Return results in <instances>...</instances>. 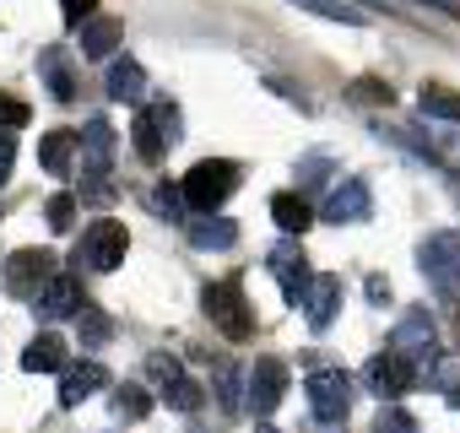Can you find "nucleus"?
Here are the masks:
<instances>
[{
	"instance_id": "nucleus-1",
	"label": "nucleus",
	"mask_w": 460,
	"mask_h": 433,
	"mask_svg": "<svg viewBox=\"0 0 460 433\" xmlns=\"http://www.w3.org/2000/svg\"><path fill=\"white\" fill-rule=\"evenodd\" d=\"M239 190V163L234 157H200L184 179H179V195H184V206H195V211H217L227 195Z\"/></svg>"
},
{
	"instance_id": "nucleus-2",
	"label": "nucleus",
	"mask_w": 460,
	"mask_h": 433,
	"mask_svg": "<svg viewBox=\"0 0 460 433\" xmlns=\"http://www.w3.org/2000/svg\"><path fill=\"white\" fill-rule=\"evenodd\" d=\"M200 304H206V320H211L227 341H250V331H255V309H250V298H244L239 282H211Z\"/></svg>"
},
{
	"instance_id": "nucleus-3",
	"label": "nucleus",
	"mask_w": 460,
	"mask_h": 433,
	"mask_svg": "<svg viewBox=\"0 0 460 433\" xmlns=\"http://www.w3.org/2000/svg\"><path fill=\"white\" fill-rule=\"evenodd\" d=\"M417 266H422V277H428L444 298H455V293H460V228L428 234V239L417 244Z\"/></svg>"
},
{
	"instance_id": "nucleus-4",
	"label": "nucleus",
	"mask_w": 460,
	"mask_h": 433,
	"mask_svg": "<svg viewBox=\"0 0 460 433\" xmlns=\"http://www.w3.org/2000/svg\"><path fill=\"white\" fill-rule=\"evenodd\" d=\"M304 395H309V411L325 422V428H341L347 411H352V379L341 368H314L304 379Z\"/></svg>"
},
{
	"instance_id": "nucleus-5",
	"label": "nucleus",
	"mask_w": 460,
	"mask_h": 433,
	"mask_svg": "<svg viewBox=\"0 0 460 433\" xmlns=\"http://www.w3.org/2000/svg\"><path fill=\"white\" fill-rule=\"evenodd\" d=\"M125 250H130L125 223L98 216V223L82 234V244H76V266H87V271H114V266H125Z\"/></svg>"
},
{
	"instance_id": "nucleus-6",
	"label": "nucleus",
	"mask_w": 460,
	"mask_h": 433,
	"mask_svg": "<svg viewBox=\"0 0 460 433\" xmlns=\"http://www.w3.org/2000/svg\"><path fill=\"white\" fill-rule=\"evenodd\" d=\"M266 266H271V277H277V287H282V298L298 309L304 304V293H309V255H304V244L298 239H282V244H271V255H266Z\"/></svg>"
},
{
	"instance_id": "nucleus-7",
	"label": "nucleus",
	"mask_w": 460,
	"mask_h": 433,
	"mask_svg": "<svg viewBox=\"0 0 460 433\" xmlns=\"http://www.w3.org/2000/svg\"><path fill=\"white\" fill-rule=\"evenodd\" d=\"M282 395H288V363L282 358H261L250 368V379H244V406L255 417H271L282 406Z\"/></svg>"
},
{
	"instance_id": "nucleus-8",
	"label": "nucleus",
	"mask_w": 460,
	"mask_h": 433,
	"mask_svg": "<svg viewBox=\"0 0 460 433\" xmlns=\"http://www.w3.org/2000/svg\"><path fill=\"white\" fill-rule=\"evenodd\" d=\"M433 341H438V331H433L428 309H411V314L395 325V336H390V352H395V358H406V363L422 374V363H433Z\"/></svg>"
},
{
	"instance_id": "nucleus-9",
	"label": "nucleus",
	"mask_w": 460,
	"mask_h": 433,
	"mask_svg": "<svg viewBox=\"0 0 460 433\" xmlns=\"http://www.w3.org/2000/svg\"><path fill=\"white\" fill-rule=\"evenodd\" d=\"M55 266H60V261H55L49 250H17V255H12V266H6V287H12L17 298H28V304H33V298H39V287L55 277Z\"/></svg>"
},
{
	"instance_id": "nucleus-10",
	"label": "nucleus",
	"mask_w": 460,
	"mask_h": 433,
	"mask_svg": "<svg viewBox=\"0 0 460 433\" xmlns=\"http://www.w3.org/2000/svg\"><path fill=\"white\" fill-rule=\"evenodd\" d=\"M368 211H374V200H368V184L363 179H336V190L325 195V206H320V216L325 223H368Z\"/></svg>"
},
{
	"instance_id": "nucleus-11",
	"label": "nucleus",
	"mask_w": 460,
	"mask_h": 433,
	"mask_svg": "<svg viewBox=\"0 0 460 433\" xmlns=\"http://www.w3.org/2000/svg\"><path fill=\"white\" fill-rule=\"evenodd\" d=\"M76 146H82V173L87 179H109V168H114V125L103 114L87 119V130L76 136Z\"/></svg>"
},
{
	"instance_id": "nucleus-12",
	"label": "nucleus",
	"mask_w": 460,
	"mask_h": 433,
	"mask_svg": "<svg viewBox=\"0 0 460 433\" xmlns=\"http://www.w3.org/2000/svg\"><path fill=\"white\" fill-rule=\"evenodd\" d=\"M363 384L385 401H395V395H406L411 384H417V368L406 363V358H395V352H379V358H368V368H363Z\"/></svg>"
},
{
	"instance_id": "nucleus-13",
	"label": "nucleus",
	"mask_w": 460,
	"mask_h": 433,
	"mask_svg": "<svg viewBox=\"0 0 460 433\" xmlns=\"http://www.w3.org/2000/svg\"><path fill=\"white\" fill-rule=\"evenodd\" d=\"M39 314L44 320H71V314H82V304H87V293H82V282L71 277V271H55L44 287H39Z\"/></svg>"
},
{
	"instance_id": "nucleus-14",
	"label": "nucleus",
	"mask_w": 460,
	"mask_h": 433,
	"mask_svg": "<svg viewBox=\"0 0 460 433\" xmlns=\"http://www.w3.org/2000/svg\"><path fill=\"white\" fill-rule=\"evenodd\" d=\"M304 314H309V325L314 331H325L336 314H341V277H309V293H304V304H298Z\"/></svg>"
},
{
	"instance_id": "nucleus-15",
	"label": "nucleus",
	"mask_w": 460,
	"mask_h": 433,
	"mask_svg": "<svg viewBox=\"0 0 460 433\" xmlns=\"http://www.w3.org/2000/svg\"><path fill=\"white\" fill-rule=\"evenodd\" d=\"M76 33H82V60H109L125 44V22L119 17H87Z\"/></svg>"
},
{
	"instance_id": "nucleus-16",
	"label": "nucleus",
	"mask_w": 460,
	"mask_h": 433,
	"mask_svg": "<svg viewBox=\"0 0 460 433\" xmlns=\"http://www.w3.org/2000/svg\"><path fill=\"white\" fill-rule=\"evenodd\" d=\"M109 384V368L98 363V358H87V363H76V368H66L60 374V406H82L93 390H103Z\"/></svg>"
},
{
	"instance_id": "nucleus-17",
	"label": "nucleus",
	"mask_w": 460,
	"mask_h": 433,
	"mask_svg": "<svg viewBox=\"0 0 460 433\" xmlns=\"http://www.w3.org/2000/svg\"><path fill=\"white\" fill-rule=\"evenodd\" d=\"M39 76L49 82V98L55 103H76V76H71L66 49H39Z\"/></svg>"
},
{
	"instance_id": "nucleus-18",
	"label": "nucleus",
	"mask_w": 460,
	"mask_h": 433,
	"mask_svg": "<svg viewBox=\"0 0 460 433\" xmlns=\"http://www.w3.org/2000/svg\"><path fill=\"white\" fill-rule=\"evenodd\" d=\"M141 93H146V71L125 55V60H114L109 66V98L114 103H141Z\"/></svg>"
},
{
	"instance_id": "nucleus-19",
	"label": "nucleus",
	"mask_w": 460,
	"mask_h": 433,
	"mask_svg": "<svg viewBox=\"0 0 460 433\" xmlns=\"http://www.w3.org/2000/svg\"><path fill=\"white\" fill-rule=\"evenodd\" d=\"M271 216H277V228H282L288 239H298V234L309 228V200L293 195V190H282V195H271Z\"/></svg>"
},
{
	"instance_id": "nucleus-20",
	"label": "nucleus",
	"mask_w": 460,
	"mask_h": 433,
	"mask_svg": "<svg viewBox=\"0 0 460 433\" xmlns=\"http://www.w3.org/2000/svg\"><path fill=\"white\" fill-rule=\"evenodd\" d=\"M71 152H76V130H49V136L39 141V163H44L55 179L71 173Z\"/></svg>"
},
{
	"instance_id": "nucleus-21",
	"label": "nucleus",
	"mask_w": 460,
	"mask_h": 433,
	"mask_svg": "<svg viewBox=\"0 0 460 433\" xmlns=\"http://www.w3.org/2000/svg\"><path fill=\"white\" fill-rule=\"evenodd\" d=\"M22 368H28V374H55V368H66V341H60V336H33L28 352H22Z\"/></svg>"
},
{
	"instance_id": "nucleus-22",
	"label": "nucleus",
	"mask_w": 460,
	"mask_h": 433,
	"mask_svg": "<svg viewBox=\"0 0 460 433\" xmlns=\"http://www.w3.org/2000/svg\"><path fill=\"white\" fill-rule=\"evenodd\" d=\"M417 109H422L428 119H460V93L444 87V82H422V87H417Z\"/></svg>"
},
{
	"instance_id": "nucleus-23",
	"label": "nucleus",
	"mask_w": 460,
	"mask_h": 433,
	"mask_svg": "<svg viewBox=\"0 0 460 433\" xmlns=\"http://www.w3.org/2000/svg\"><path fill=\"white\" fill-rule=\"evenodd\" d=\"M190 244L195 250H234L239 244V223H222V216H211V223H190Z\"/></svg>"
},
{
	"instance_id": "nucleus-24",
	"label": "nucleus",
	"mask_w": 460,
	"mask_h": 433,
	"mask_svg": "<svg viewBox=\"0 0 460 433\" xmlns=\"http://www.w3.org/2000/svg\"><path fill=\"white\" fill-rule=\"evenodd\" d=\"M217 401H222V411H227V417L244 411V379H239V368H234V363H217Z\"/></svg>"
},
{
	"instance_id": "nucleus-25",
	"label": "nucleus",
	"mask_w": 460,
	"mask_h": 433,
	"mask_svg": "<svg viewBox=\"0 0 460 433\" xmlns=\"http://www.w3.org/2000/svg\"><path fill=\"white\" fill-rule=\"evenodd\" d=\"M130 136H136V157H141V163H157V157H163V136H157V125H152V114H146V109L136 114Z\"/></svg>"
},
{
	"instance_id": "nucleus-26",
	"label": "nucleus",
	"mask_w": 460,
	"mask_h": 433,
	"mask_svg": "<svg viewBox=\"0 0 460 433\" xmlns=\"http://www.w3.org/2000/svg\"><path fill=\"white\" fill-rule=\"evenodd\" d=\"M114 411H119L125 422H141V417L152 411V395H146L141 384H119V390H114Z\"/></svg>"
},
{
	"instance_id": "nucleus-27",
	"label": "nucleus",
	"mask_w": 460,
	"mask_h": 433,
	"mask_svg": "<svg viewBox=\"0 0 460 433\" xmlns=\"http://www.w3.org/2000/svg\"><path fill=\"white\" fill-rule=\"evenodd\" d=\"M293 6H304V12H314V17H325V22H347V28L363 22V12H358V6H341V0H293Z\"/></svg>"
},
{
	"instance_id": "nucleus-28",
	"label": "nucleus",
	"mask_w": 460,
	"mask_h": 433,
	"mask_svg": "<svg viewBox=\"0 0 460 433\" xmlns=\"http://www.w3.org/2000/svg\"><path fill=\"white\" fill-rule=\"evenodd\" d=\"M44 223L55 228V234H71L76 228V195H49V206H44Z\"/></svg>"
},
{
	"instance_id": "nucleus-29",
	"label": "nucleus",
	"mask_w": 460,
	"mask_h": 433,
	"mask_svg": "<svg viewBox=\"0 0 460 433\" xmlns=\"http://www.w3.org/2000/svg\"><path fill=\"white\" fill-rule=\"evenodd\" d=\"M163 395H168V406H173V411H195V406H200V384H195L190 374L168 379V384H163Z\"/></svg>"
},
{
	"instance_id": "nucleus-30",
	"label": "nucleus",
	"mask_w": 460,
	"mask_h": 433,
	"mask_svg": "<svg viewBox=\"0 0 460 433\" xmlns=\"http://www.w3.org/2000/svg\"><path fill=\"white\" fill-rule=\"evenodd\" d=\"M374 433H417V417H411L406 406L385 401V406H379V417H374Z\"/></svg>"
},
{
	"instance_id": "nucleus-31",
	"label": "nucleus",
	"mask_w": 460,
	"mask_h": 433,
	"mask_svg": "<svg viewBox=\"0 0 460 433\" xmlns=\"http://www.w3.org/2000/svg\"><path fill=\"white\" fill-rule=\"evenodd\" d=\"M76 320H82V341H87V347H98V341H109V336H114L109 314H98L93 304H82V314H76Z\"/></svg>"
},
{
	"instance_id": "nucleus-32",
	"label": "nucleus",
	"mask_w": 460,
	"mask_h": 433,
	"mask_svg": "<svg viewBox=\"0 0 460 433\" xmlns=\"http://www.w3.org/2000/svg\"><path fill=\"white\" fill-rule=\"evenodd\" d=\"M152 211L168 216V223H179V216H184V195H179L173 184H157V190H152Z\"/></svg>"
},
{
	"instance_id": "nucleus-33",
	"label": "nucleus",
	"mask_w": 460,
	"mask_h": 433,
	"mask_svg": "<svg viewBox=\"0 0 460 433\" xmlns=\"http://www.w3.org/2000/svg\"><path fill=\"white\" fill-rule=\"evenodd\" d=\"M33 119V109L22 103V98H12V93H0V130H22Z\"/></svg>"
},
{
	"instance_id": "nucleus-34",
	"label": "nucleus",
	"mask_w": 460,
	"mask_h": 433,
	"mask_svg": "<svg viewBox=\"0 0 460 433\" xmlns=\"http://www.w3.org/2000/svg\"><path fill=\"white\" fill-rule=\"evenodd\" d=\"M146 114H152V125H157L163 146H173V141H179V109H173V103H152Z\"/></svg>"
},
{
	"instance_id": "nucleus-35",
	"label": "nucleus",
	"mask_w": 460,
	"mask_h": 433,
	"mask_svg": "<svg viewBox=\"0 0 460 433\" xmlns=\"http://www.w3.org/2000/svg\"><path fill=\"white\" fill-rule=\"evenodd\" d=\"M352 98H358V103H385V109H390V98H395V93H390V82L363 76V82H352Z\"/></svg>"
},
{
	"instance_id": "nucleus-36",
	"label": "nucleus",
	"mask_w": 460,
	"mask_h": 433,
	"mask_svg": "<svg viewBox=\"0 0 460 433\" xmlns=\"http://www.w3.org/2000/svg\"><path fill=\"white\" fill-rule=\"evenodd\" d=\"M433 384H438L444 395H460V358H438V363H433Z\"/></svg>"
},
{
	"instance_id": "nucleus-37",
	"label": "nucleus",
	"mask_w": 460,
	"mask_h": 433,
	"mask_svg": "<svg viewBox=\"0 0 460 433\" xmlns=\"http://www.w3.org/2000/svg\"><path fill=\"white\" fill-rule=\"evenodd\" d=\"M60 17L66 28H82L87 17H98V0H60Z\"/></svg>"
},
{
	"instance_id": "nucleus-38",
	"label": "nucleus",
	"mask_w": 460,
	"mask_h": 433,
	"mask_svg": "<svg viewBox=\"0 0 460 433\" xmlns=\"http://www.w3.org/2000/svg\"><path fill=\"white\" fill-rule=\"evenodd\" d=\"M146 368H152V374H157V379H163V384H168V379H179V374H184V363H179V358H173V352H168V358H163V352H152V358H146Z\"/></svg>"
},
{
	"instance_id": "nucleus-39",
	"label": "nucleus",
	"mask_w": 460,
	"mask_h": 433,
	"mask_svg": "<svg viewBox=\"0 0 460 433\" xmlns=\"http://www.w3.org/2000/svg\"><path fill=\"white\" fill-rule=\"evenodd\" d=\"M12 168H17V136H12V130H0V184L12 179Z\"/></svg>"
},
{
	"instance_id": "nucleus-40",
	"label": "nucleus",
	"mask_w": 460,
	"mask_h": 433,
	"mask_svg": "<svg viewBox=\"0 0 460 433\" xmlns=\"http://www.w3.org/2000/svg\"><path fill=\"white\" fill-rule=\"evenodd\" d=\"M368 304H390V282L385 277H368Z\"/></svg>"
},
{
	"instance_id": "nucleus-41",
	"label": "nucleus",
	"mask_w": 460,
	"mask_h": 433,
	"mask_svg": "<svg viewBox=\"0 0 460 433\" xmlns=\"http://www.w3.org/2000/svg\"><path fill=\"white\" fill-rule=\"evenodd\" d=\"M422 6H433V12H449V17H460V6H455V0H422Z\"/></svg>"
},
{
	"instance_id": "nucleus-42",
	"label": "nucleus",
	"mask_w": 460,
	"mask_h": 433,
	"mask_svg": "<svg viewBox=\"0 0 460 433\" xmlns=\"http://www.w3.org/2000/svg\"><path fill=\"white\" fill-rule=\"evenodd\" d=\"M455 406H460V395H455Z\"/></svg>"
}]
</instances>
